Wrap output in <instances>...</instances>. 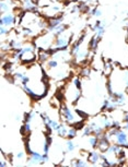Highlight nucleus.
Returning <instances> with one entry per match:
<instances>
[{
  "mask_svg": "<svg viewBox=\"0 0 128 167\" xmlns=\"http://www.w3.org/2000/svg\"><path fill=\"white\" fill-rule=\"evenodd\" d=\"M54 38H55L54 34L47 32V34L39 36L33 43L35 44V46L39 48V50H47L48 48H51V45L54 44V41H55Z\"/></svg>",
  "mask_w": 128,
  "mask_h": 167,
  "instance_id": "obj_1",
  "label": "nucleus"
},
{
  "mask_svg": "<svg viewBox=\"0 0 128 167\" xmlns=\"http://www.w3.org/2000/svg\"><path fill=\"white\" fill-rule=\"evenodd\" d=\"M60 113H61V118H63L64 123L70 125L71 126L74 122H76V116H74V114L72 113V111L69 108V106L67 104H63Z\"/></svg>",
  "mask_w": 128,
  "mask_h": 167,
  "instance_id": "obj_2",
  "label": "nucleus"
},
{
  "mask_svg": "<svg viewBox=\"0 0 128 167\" xmlns=\"http://www.w3.org/2000/svg\"><path fill=\"white\" fill-rule=\"evenodd\" d=\"M18 24V16H14L12 12L1 14L0 16V25L7 26V27H13Z\"/></svg>",
  "mask_w": 128,
  "mask_h": 167,
  "instance_id": "obj_3",
  "label": "nucleus"
},
{
  "mask_svg": "<svg viewBox=\"0 0 128 167\" xmlns=\"http://www.w3.org/2000/svg\"><path fill=\"white\" fill-rule=\"evenodd\" d=\"M111 139H112V137L109 136L107 131H106V132H104L102 136L100 137L97 148H99V151L101 152V153H106V151H107L109 146L111 145Z\"/></svg>",
  "mask_w": 128,
  "mask_h": 167,
  "instance_id": "obj_4",
  "label": "nucleus"
},
{
  "mask_svg": "<svg viewBox=\"0 0 128 167\" xmlns=\"http://www.w3.org/2000/svg\"><path fill=\"white\" fill-rule=\"evenodd\" d=\"M114 137H115V140H116V143H117V144H119L122 148H127L128 150V136H127V133H126L125 130L118 129Z\"/></svg>",
  "mask_w": 128,
  "mask_h": 167,
  "instance_id": "obj_5",
  "label": "nucleus"
},
{
  "mask_svg": "<svg viewBox=\"0 0 128 167\" xmlns=\"http://www.w3.org/2000/svg\"><path fill=\"white\" fill-rule=\"evenodd\" d=\"M63 22H64V16H54V18H51V19L48 20V23H47V32H49V33H54V31L56 30V27H57L58 25H60V24H63Z\"/></svg>",
  "mask_w": 128,
  "mask_h": 167,
  "instance_id": "obj_6",
  "label": "nucleus"
},
{
  "mask_svg": "<svg viewBox=\"0 0 128 167\" xmlns=\"http://www.w3.org/2000/svg\"><path fill=\"white\" fill-rule=\"evenodd\" d=\"M105 25H106V22L104 20H96V22L92 26V30L95 32L94 35L97 38H100V39H102L103 35L105 33Z\"/></svg>",
  "mask_w": 128,
  "mask_h": 167,
  "instance_id": "obj_7",
  "label": "nucleus"
},
{
  "mask_svg": "<svg viewBox=\"0 0 128 167\" xmlns=\"http://www.w3.org/2000/svg\"><path fill=\"white\" fill-rule=\"evenodd\" d=\"M29 165H39L43 164V154L37 151H33L26 160Z\"/></svg>",
  "mask_w": 128,
  "mask_h": 167,
  "instance_id": "obj_8",
  "label": "nucleus"
},
{
  "mask_svg": "<svg viewBox=\"0 0 128 167\" xmlns=\"http://www.w3.org/2000/svg\"><path fill=\"white\" fill-rule=\"evenodd\" d=\"M86 33H83V34H82L80 37H79V39H78V41H76L74 44L71 45V47H70V55H71V56L76 57L78 55V53L81 50V45H82V43L84 42V38H86Z\"/></svg>",
  "mask_w": 128,
  "mask_h": 167,
  "instance_id": "obj_9",
  "label": "nucleus"
},
{
  "mask_svg": "<svg viewBox=\"0 0 128 167\" xmlns=\"http://www.w3.org/2000/svg\"><path fill=\"white\" fill-rule=\"evenodd\" d=\"M63 10L60 6H57V4H55V6H48L47 8H44L43 9V13H44L45 16H47V18H54V16H57V13H59Z\"/></svg>",
  "mask_w": 128,
  "mask_h": 167,
  "instance_id": "obj_10",
  "label": "nucleus"
},
{
  "mask_svg": "<svg viewBox=\"0 0 128 167\" xmlns=\"http://www.w3.org/2000/svg\"><path fill=\"white\" fill-rule=\"evenodd\" d=\"M13 7V0H1L0 2V13L6 14V13L11 12Z\"/></svg>",
  "mask_w": 128,
  "mask_h": 167,
  "instance_id": "obj_11",
  "label": "nucleus"
},
{
  "mask_svg": "<svg viewBox=\"0 0 128 167\" xmlns=\"http://www.w3.org/2000/svg\"><path fill=\"white\" fill-rule=\"evenodd\" d=\"M100 161H101V152L93 150V151L88 153V162L89 163L94 165V164H97Z\"/></svg>",
  "mask_w": 128,
  "mask_h": 167,
  "instance_id": "obj_12",
  "label": "nucleus"
},
{
  "mask_svg": "<svg viewBox=\"0 0 128 167\" xmlns=\"http://www.w3.org/2000/svg\"><path fill=\"white\" fill-rule=\"evenodd\" d=\"M122 146L117 143H114V144H111L107 148V151H106V154H111V155H117L119 152L122 151Z\"/></svg>",
  "mask_w": 128,
  "mask_h": 167,
  "instance_id": "obj_13",
  "label": "nucleus"
},
{
  "mask_svg": "<svg viewBox=\"0 0 128 167\" xmlns=\"http://www.w3.org/2000/svg\"><path fill=\"white\" fill-rule=\"evenodd\" d=\"M51 59V55L48 54L46 50H39V53L37 54V60L39 61V63H46L48 60Z\"/></svg>",
  "mask_w": 128,
  "mask_h": 167,
  "instance_id": "obj_14",
  "label": "nucleus"
},
{
  "mask_svg": "<svg viewBox=\"0 0 128 167\" xmlns=\"http://www.w3.org/2000/svg\"><path fill=\"white\" fill-rule=\"evenodd\" d=\"M100 38H97L95 36V35H93L92 37H91V39H90L89 42V49L91 51H95L96 49H97V46H99V43H100Z\"/></svg>",
  "mask_w": 128,
  "mask_h": 167,
  "instance_id": "obj_15",
  "label": "nucleus"
},
{
  "mask_svg": "<svg viewBox=\"0 0 128 167\" xmlns=\"http://www.w3.org/2000/svg\"><path fill=\"white\" fill-rule=\"evenodd\" d=\"M56 132L59 137L61 138H67V133H68V128L66 127V123H59L58 128L56 129Z\"/></svg>",
  "mask_w": 128,
  "mask_h": 167,
  "instance_id": "obj_16",
  "label": "nucleus"
},
{
  "mask_svg": "<svg viewBox=\"0 0 128 167\" xmlns=\"http://www.w3.org/2000/svg\"><path fill=\"white\" fill-rule=\"evenodd\" d=\"M8 44L10 45V47L12 50H16V49H20V48L23 47V43L21 41H18V39H10L8 41Z\"/></svg>",
  "mask_w": 128,
  "mask_h": 167,
  "instance_id": "obj_17",
  "label": "nucleus"
},
{
  "mask_svg": "<svg viewBox=\"0 0 128 167\" xmlns=\"http://www.w3.org/2000/svg\"><path fill=\"white\" fill-rule=\"evenodd\" d=\"M99 140H100L99 137L95 136V134H93V136L89 137V140H88V142H89V144L91 145V148H97V145H99Z\"/></svg>",
  "mask_w": 128,
  "mask_h": 167,
  "instance_id": "obj_18",
  "label": "nucleus"
},
{
  "mask_svg": "<svg viewBox=\"0 0 128 167\" xmlns=\"http://www.w3.org/2000/svg\"><path fill=\"white\" fill-rule=\"evenodd\" d=\"M76 148H77V145L72 141V139H68L66 141V152L71 153V152H74L76 150Z\"/></svg>",
  "mask_w": 128,
  "mask_h": 167,
  "instance_id": "obj_19",
  "label": "nucleus"
},
{
  "mask_svg": "<svg viewBox=\"0 0 128 167\" xmlns=\"http://www.w3.org/2000/svg\"><path fill=\"white\" fill-rule=\"evenodd\" d=\"M67 31V25H65V24H60V25H58L57 27H56V30L54 31V36L55 37H57V36H59V35L64 34L65 32Z\"/></svg>",
  "mask_w": 128,
  "mask_h": 167,
  "instance_id": "obj_20",
  "label": "nucleus"
},
{
  "mask_svg": "<svg viewBox=\"0 0 128 167\" xmlns=\"http://www.w3.org/2000/svg\"><path fill=\"white\" fill-rule=\"evenodd\" d=\"M78 134V129L74 128V126H71L70 128H68V133H67V138L68 139H74Z\"/></svg>",
  "mask_w": 128,
  "mask_h": 167,
  "instance_id": "obj_21",
  "label": "nucleus"
},
{
  "mask_svg": "<svg viewBox=\"0 0 128 167\" xmlns=\"http://www.w3.org/2000/svg\"><path fill=\"white\" fill-rule=\"evenodd\" d=\"M102 14H103L102 10L100 9L99 7H94V8H92L91 11H90V16H94V18H101Z\"/></svg>",
  "mask_w": 128,
  "mask_h": 167,
  "instance_id": "obj_22",
  "label": "nucleus"
},
{
  "mask_svg": "<svg viewBox=\"0 0 128 167\" xmlns=\"http://www.w3.org/2000/svg\"><path fill=\"white\" fill-rule=\"evenodd\" d=\"M71 165L72 166H79V167H84L88 166V162L81 160V158H74V161L71 162Z\"/></svg>",
  "mask_w": 128,
  "mask_h": 167,
  "instance_id": "obj_23",
  "label": "nucleus"
},
{
  "mask_svg": "<svg viewBox=\"0 0 128 167\" xmlns=\"http://www.w3.org/2000/svg\"><path fill=\"white\" fill-rule=\"evenodd\" d=\"M47 67L49 69H57L58 67H59V62H58L57 59H55V58H51V59L48 60L47 62Z\"/></svg>",
  "mask_w": 128,
  "mask_h": 167,
  "instance_id": "obj_24",
  "label": "nucleus"
},
{
  "mask_svg": "<svg viewBox=\"0 0 128 167\" xmlns=\"http://www.w3.org/2000/svg\"><path fill=\"white\" fill-rule=\"evenodd\" d=\"M21 131L22 133H25V134H29L32 131V127H31V122H23L22 128H21Z\"/></svg>",
  "mask_w": 128,
  "mask_h": 167,
  "instance_id": "obj_25",
  "label": "nucleus"
},
{
  "mask_svg": "<svg viewBox=\"0 0 128 167\" xmlns=\"http://www.w3.org/2000/svg\"><path fill=\"white\" fill-rule=\"evenodd\" d=\"M44 125H48V126L51 127V129L54 130V131H56V129L58 128V126H59V122H57L56 120L51 119V118H49V119L46 121V122L44 123Z\"/></svg>",
  "mask_w": 128,
  "mask_h": 167,
  "instance_id": "obj_26",
  "label": "nucleus"
},
{
  "mask_svg": "<svg viewBox=\"0 0 128 167\" xmlns=\"http://www.w3.org/2000/svg\"><path fill=\"white\" fill-rule=\"evenodd\" d=\"M36 117L35 111H31V113H25L24 114V122H31L34 118Z\"/></svg>",
  "mask_w": 128,
  "mask_h": 167,
  "instance_id": "obj_27",
  "label": "nucleus"
},
{
  "mask_svg": "<svg viewBox=\"0 0 128 167\" xmlns=\"http://www.w3.org/2000/svg\"><path fill=\"white\" fill-rule=\"evenodd\" d=\"M90 74H91V69H90L89 67L84 66L83 68L80 70V76H82V78H88V76H90Z\"/></svg>",
  "mask_w": 128,
  "mask_h": 167,
  "instance_id": "obj_28",
  "label": "nucleus"
},
{
  "mask_svg": "<svg viewBox=\"0 0 128 167\" xmlns=\"http://www.w3.org/2000/svg\"><path fill=\"white\" fill-rule=\"evenodd\" d=\"M82 136L83 137H90L91 134H93V131H92V128L88 125V126H84L83 129H82Z\"/></svg>",
  "mask_w": 128,
  "mask_h": 167,
  "instance_id": "obj_29",
  "label": "nucleus"
},
{
  "mask_svg": "<svg viewBox=\"0 0 128 167\" xmlns=\"http://www.w3.org/2000/svg\"><path fill=\"white\" fill-rule=\"evenodd\" d=\"M106 90H107V93H109V97H113V94H114V91H113L112 80H109V81L106 82Z\"/></svg>",
  "mask_w": 128,
  "mask_h": 167,
  "instance_id": "obj_30",
  "label": "nucleus"
},
{
  "mask_svg": "<svg viewBox=\"0 0 128 167\" xmlns=\"http://www.w3.org/2000/svg\"><path fill=\"white\" fill-rule=\"evenodd\" d=\"M72 84L77 88H79V90L82 88V83H81V79L79 76H74V79H72Z\"/></svg>",
  "mask_w": 128,
  "mask_h": 167,
  "instance_id": "obj_31",
  "label": "nucleus"
},
{
  "mask_svg": "<svg viewBox=\"0 0 128 167\" xmlns=\"http://www.w3.org/2000/svg\"><path fill=\"white\" fill-rule=\"evenodd\" d=\"M10 34V27H7V26L0 25V35L1 36H7V35Z\"/></svg>",
  "mask_w": 128,
  "mask_h": 167,
  "instance_id": "obj_32",
  "label": "nucleus"
},
{
  "mask_svg": "<svg viewBox=\"0 0 128 167\" xmlns=\"http://www.w3.org/2000/svg\"><path fill=\"white\" fill-rule=\"evenodd\" d=\"M25 72H21V71H16V72L13 73V79L16 80V81H21L23 76H24Z\"/></svg>",
  "mask_w": 128,
  "mask_h": 167,
  "instance_id": "obj_33",
  "label": "nucleus"
},
{
  "mask_svg": "<svg viewBox=\"0 0 128 167\" xmlns=\"http://www.w3.org/2000/svg\"><path fill=\"white\" fill-rule=\"evenodd\" d=\"M76 114L78 115V117H80L81 119H86V118H88V114H86V111L79 109V108H76Z\"/></svg>",
  "mask_w": 128,
  "mask_h": 167,
  "instance_id": "obj_34",
  "label": "nucleus"
},
{
  "mask_svg": "<svg viewBox=\"0 0 128 167\" xmlns=\"http://www.w3.org/2000/svg\"><path fill=\"white\" fill-rule=\"evenodd\" d=\"M30 81H31V78H30L28 74H24V76H23L22 79H21V81H20V82H21V84H22V85H25V84H29Z\"/></svg>",
  "mask_w": 128,
  "mask_h": 167,
  "instance_id": "obj_35",
  "label": "nucleus"
},
{
  "mask_svg": "<svg viewBox=\"0 0 128 167\" xmlns=\"http://www.w3.org/2000/svg\"><path fill=\"white\" fill-rule=\"evenodd\" d=\"M16 157L18 158V160H23V158L25 157V153H24L23 151L18 152V153H16Z\"/></svg>",
  "mask_w": 128,
  "mask_h": 167,
  "instance_id": "obj_36",
  "label": "nucleus"
},
{
  "mask_svg": "<svg viewBox=\"0 0 128 167\" xmlns=\"http://www.w3.org/2000/svg\"><path fill=\"white\" fill-rule=\"evenodd\" d=\"M80 12V7H79V4H77V6H74L72 9H71V13H78Z\"/></svg>",
  "mask_w": 128,
  "mask_h": 167,
  "instance_id": "obj_37",
  "label": "nucleus"
},
{
  "mask_svg": "<svg viewBox=\"0 0 128 167\" xmlns=\"http://www.w3.org/2000/svg\"><path fill=\"white\" fill-rule=\"evenodd\" d=\"M8 162H6L4 161V157H2L1 158V161H0V167H6V166H8Z\"/></svg>",
  "mask_w": 128,
  "mask_h": 167,
  "instance_id": "obj_38",
  "label": "nucleus"
},
{
  "mask_svg": "<svg viewBox=\"0 0 128 167\" xmlns=\"http://www.w3.org/2000/svg\"><path fill=\"white\" fill-rule=\"evenodd\" d=\"M123 120H124L125 122H127V121H128V113L125 114V116H124V119H123Z\"/></svg>",
  "mask_w": 128,
  "mask_h": 167,
  "instance_id": "obj_39",
  "label": "nucleus"
},
{
  "mask_svg": "<svg viewBox=\"0 0 128 167\" xmlns=\"http://www.w3.org/2000/svg\"><path fill=\"white\" fill-rule=\"evenodd\" d=\"M124 130H128V121L126 122L125 126H124Z\"/></svg>",
  "mask_w": 128,
  "mask_h": 167,
  "instance_id": "obj_40",
  "label": "nucleus"
},
{
  "mask_svg": "<svg viewBox=\"0 0 128 167\" xmlns=\"http://www.w3.org/2000/svg\"><path fill=\"white\" fill-rule=\"evenodd\" d=\"M14 118H16V120H20V116H19V115H16Z\"/></svg>",
  "mask_w": 128,
  "mask_h": 167,
  "instance_id": "obj_41",
  "label": "nucleus"
},
{
  "mask_svg": "<svg viewBox=\"0 0 128 167\" xmlns=\"http://www.w3.org/2000/svg\"><path fill=\"white\" fill-rule=\"evenodd\" d=\"M125 41H126V43L128 44V33H127V35H126V38H125Z\"/></svg>",
  "mask_w": 128,
  "mask_h": 167,
  "instance_id": "obj_42",
  "label": "nucleus"
},
{
  "mask_svg": "<svg viewBox=\"0 0 128 167\" xmlns=\"http://www.w3.org/2000/svg\"><path fill=\"white\" fill-rule=\"evenodd\" d=\"M79 1H81V2H88L89 0H79Z\"/></svg>",
  "mask_w": 128,
  "mask_h": 167,
  "instance_id": "obj_43",
  "label": "nucleus"
}]
</instances>
